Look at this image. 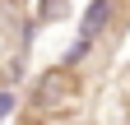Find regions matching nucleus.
Wrapping results in <instances>:
<instances>
[{"label":"nucleus","mask_w":130,"mask_h":125,"mask_svg":"<svg viewBox=\"0 0 130 125\" xmlns=\"http://www.w3.org/2000/svg\"><path fill=\"white\" fill-rule=\"evenodd\" d=\"M9 107H14V97H9V93H0V120L9 116Z\"/></svg>","instance_id":"obj_3"},{"label":"nucleus","mask_w":130,"mask_h":125,"mask_svg":"<svg viewBox=\"0 0 130 125\" xmlns=\"http://www.w3.org/2000/svg\"><path fill=\"white\" fill-rule=\"evenodd\" d=\"M79 107V79L70 65H56L46 70L37 84H32V116L37 120H51V116H65Z\"/></svg>","instance_id":"obj_1"},{"label":"nucleus","mask_w":130,"mask_h":125,"mask_svg":"<svg viewBox=\"0 0 130 125\" xmlns=\"http://www.w3.org/2000/svg\"><path fill=\"white\" fill-rule=\"evenodd\" d=\"M107 14H111V0H93V5H88V14H84V28H79V42H84V46H93L98 28L107 23Z\"/></svg>","instance_id":"obj_2"}]
</instances>
